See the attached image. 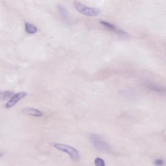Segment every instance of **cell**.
I'll list each match as a JSON object with an SVG mask.
<instances>
[{"label":"cell","instance_id":"cell-3","mask_svg":"<svg viewBox=\"0 0 166 166\" xmlns=\"http://www.w3.org/2000/svg\"><path fill=\"white\" fill-rule=\"evenodd\" d=\"M89 139L92 144L99 151L107 152L109 150V146L107 143L98 134H90Z\"/></svg>","mask_w":166,"mask_h":166},{"label":"cell","instance_id":"cell-2","mask_svg":"<svg viewBox=\"0 0 166 166\" xmlns=\"http://www.w3.org/2000/svg\"><path fill=\"white\" fill-rule=\"evenodd\" d=\"M55 148L59 151H62L67 153L73 160L79 161L80 158L79 152L76 149L69 145L64 144L57 143L54 145Z\"/></svg>","mask_w":166,"mask_h":166},{"label":"cell","instance_id":"cell-7","mask_svg":"<svg viewBox=\"0 0 166 166\" xmlns=\"http://www.w3.org/2000/svg\"><path fill=\"white\" fill-rule=\"evenodd\" d=\"M23 112L25 114L34 117H40L43 116L42 112L33 108H25L23 109Z\"/></svg>","mask_w":166,"mask_h":166},{"label":"cell","instance_id":"cell-5","mask_svg":"<svg viewBox=\"0 0 166 166\" xmlns=\"http://www.w3.org/2000/svg\"><path fill=\"white\" fill-rule=\"evenodd\" d=\"M100 23L106 29H107L111 31L112 32L117 33L118 34L123 35L127 34V33L125 31L119 29L118 27L114 26V25L110 24L109 22L105 21H100Z\"/></svg>","mask_w":166,"mask_h":166},{"label":"cell","instance_id":"cell-11","mask_svg":"<svg viewBox=\"0 0 166 166\" xmlns=\"http://www.w3.org/2000/svg\"><path fill=\"white\" fill-rule=\"evenodd\" d=\"M95 166H105V162L101 158H98L95 160Z\"/></svg>","mask_w":166,"mask_h":166},{"label":"cell","instance_id":"cell-1","mask_svg":"<svg viewBox=\"0 0 166 166\" xmlns=\"http://www.w3.org/2000/svg\"><path fill=\"white\" fill-rule=\"evenodd\" d=\"M74 5L78 12L86 16H97L100 13V10L99 9L87 6L79 2L75 1Z\"/></svg>","mask_w":166,"mask_h":166},{"label":"cell","instance_id":"cell-8","mask_svg":"<svg viewBox=\"0 0 166 166\" xmlns=\"http://www.w3.org/2000/svg\"><path fill=\"white\" fill-rule=\"evenodd\" d=\"M25 30L26 33L29 34H33L38 31V29L36 26L29 22H26L25 24Z\"/></svg>","mask_w":166,"mask_h":166},{"label":"cell","instance_id":"cell-12","mask_svg":"<svg viewBox=\"0 0 166 166\" xmlns=\"http://www.w3.org/2000/svg\"><path fill=\"white\" fill-rule=\"evenodd\" d=\"M154 164L156 166H163L164 165V162L161 159H156L154 161Z\"/></svg>","mask_w":166,"mask_h":166},{"label":"cell","instance_id":"cell-9","mask_svg":"<svg viewBox=\"0 0 166 166\" xmlns=\"http://www.w3.org/2000/svg\"><path fill=\"white\" fill-rule=\"evenodd\" d=\"M147 87L148 88L151 90L152 91L160 93H163V92H165V90L162 88L161 87L154 84H148L147 85Z\"/></svg>","mask_w":166,"mask_h":166},{"label":"cell","instance_id":"cell-10","mask_svg":"<svg viewBox=\"0 0 166 166\" xmlns=\"http://www.w3.org/2000/svg\"><path fill=\"white\" fill-rule=\"evenodd\" d=\"M14 95L13 93L10 91H5L0 93V100H4L10 98Z\"/></svg>","mask_w":166,"mask_h":166},{"label":"cell","instance_id":"cell-4","mask_svg":"<svg viewBox=\"0 0 166 166\" xmlns=\"http://www.w3.org/2000/svg\"><path fill=\"white\" fill-rule=\"evenodd\" d=\"M27 93L26 92H20L16 94L11 97L10 99L7 102V103L5 105V108L6 109H10L12 107L16 104L22 98L26 97Z\"/></svg>","mask_w":166,"mask_h":166},{"label":"cell","instance_id":"cell-6","mask_svg":"<svg viewBox=\"0 0 166 166\" xmlns=\"http://www.w3.org/2000/svg\"><path fill=\"white\" fill-rule=\"evenodd\" d=\"M58 10L64 21L67 24L69 23L70 21V16L68 11L66 10V8L61 5H58Z\"/></svg>","mask_w":166,"mask_h":166},{"label":"cell","instance_id":"cell-13","mask_svg":"<svg viewBox=\"0 0 166 166\" xmlns=\"http://www.w3.org/2000/svg\"><path fill=\"white\" fill-rule=\"evenodd\" d=\"M4 153L2 152H0V158L4 156Z\"/></svg>","mask_w":166,"mask_h":166}]
</instances>
